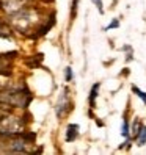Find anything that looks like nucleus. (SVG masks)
Instances as JSON below:
<instances>
[{
	"label": "nucleus",
	"mask_w": 146,
	"mask_h": 155,
	"mask_svg": "<svg viewBox=\"0 0 146 155\" xmlns=\"http://www.w3.org/2000/svg\"><path fill=\"white\" fill-rule=\"evenodd\" d=\"M0 102L11 107H27L30 102V96L22 91H10V93H2L0 94Z\"/></svg>",
	"instance_id": "nucleus-1"
},
{
	"label": "nucleus",
	"mask_w": 146,
	"mask_h": 155,
	"mask_svg": "<svg viewBox=\"0 0 146 155\" xmlns=\"http://www.w3.org/2000/svg\"><path fill=\"white\" fill-rule=\"evenodd\" d=\"M69 107V100H68V89H65V94H63L60 97V100L57 102V116L61 117L63 114H65V111L68 110Z\"/></svg>",
	"instance_id": "nucleus-2"
},
{
	"label": "nucleus",
	"mask_w": 146,
	"mask_h": 155,
	"mask_svg": "<svg viewBox=\"0 0 146 155\" xmlns=\"http://www.w3.org/2000/svg\"><path fill=\"white\" fill-rule=\"evenodd\" d=\"M79 135V125L77 124H71L68 125V130H66V141H74Z\"/></svg>",
	"instance_id": "nucleus-3"
},
{
	"label": "nucleus",
	"mask_w": 146,
	"mask_h": 155,
	"mask_svg": "<svg viewBox=\"0 0 146 155\" xmlns=\"http://www.w3.org/2000/svg\"><path fill=\"white\" fill-rule=\"evenodd\" d=\"M135 136H137V144H138V146H144L146 144V125L140 127L138 133H137Z\"/></svg>",
	"instance_id": "nucleus-4"
},
{
	"label": "nucleus",
	"mask_w": 146,
	"mask_h": 155,
	"mask_svg": "<svg viewBox=\"0 0 146 155\" xmlns=\"http://www.w3.org/2000/svg\"><path fill=\"white\" fill-rule=\"evenodd\" d=\"M99 88H101V83H96V85H93V88H91V91H90V105H91V108H94V100L97 97Z\"/></svg>",
	"instance_id": "nucleus-5"
},
{
	"label": "nucleus",
	"mask_w": 146,
	"mask_h": 155,
	"mask_svg": "<svg viewBox=\"0 0 146 155\" xmlns=\"http://www.w3.org/2000/svg\"><path fill=\"white\" fill-rule=\"evenodd\" d=\"M132 91L135 93L137 97H140V99L143 100V104H146V93H144V91H141L138 86H132Z\"/></svg>",
	"instance_id": "nucleus-6"
},
{
	"label": "nucleus",
	"mask_w": 146,
	"mask_h": 155,
	"mask_svg": "<svg viewBox=\"0 0 146 155\" xmlns=\"http://www.w3.org/2000/svg\"><path fill=\"white\" fill-rule=\"evenodd\" d=\"M121 135L124 136V138H129V135H131V132H129V122H127L126 119L123 121V127H121Z\"/></svg>",
	"instance_id": "nucleus-7"
},
{
	"label": "nucleus",
	"mask_w": 146,
	"mask_h": 155,
	"mask_svg": "<svg viewBox=\"0 0 146 155\" xmlns=\"http://www.w3.org/2000/svg\"><path fill=\"white\" fill-rule=\"evenodd\" d=\"M65 78H66V81H72V78H74V72H72V69L69 66L65 69Z\"/></svg>",
	"instance_id": "nucleus-8"
},
{
	"label": "nucleus",
	"mask_w": 146,
	"mask_h": 155,
	"mask_svg": "<svg viewBox=\"0 0 146 155\" xmlns=\"http://www.w3.org/2000/svg\"><path fill=\"white\" fill-rule=\"evenodd\" d=\"M120 27V21L118 19H113V22L112 24H108L107 27H105V30H112V28H118Z\"/></svg>",
	"instance_id": "nucleus-9"
},
{
	"label": "nucleus",
	"mask_w": 146,
	"mask_h": 155,
	"mask_svg": "<svg viewBox=\"0 0 146 155\" xmlns=\"http://www.w3.org/2000/svg\"><path fill=\"white\" fill-rule=\"evenodd\" d=\"M93 2L97 5V8H99V13H104V8H102V2H101V0H93Z\"/></svg>",
	"instance_id": "nucleus-10"
},
{
	"label": "nucleus",
	"mask_w": 146,
	"mask_h": 155,
	"mask_svg": "<svg viewBox=\"0 0 146 155\" xmlns=\"http://www.w3.org/2000/svg\"><path fill=\"white\" fill-rule=\"evenodd\" d=\"M77 2H79V0H74V2H72V16L76 14V10H77Z\"/></svg>",
	"instance_id": "nucleus-11"
}]
</instances>
